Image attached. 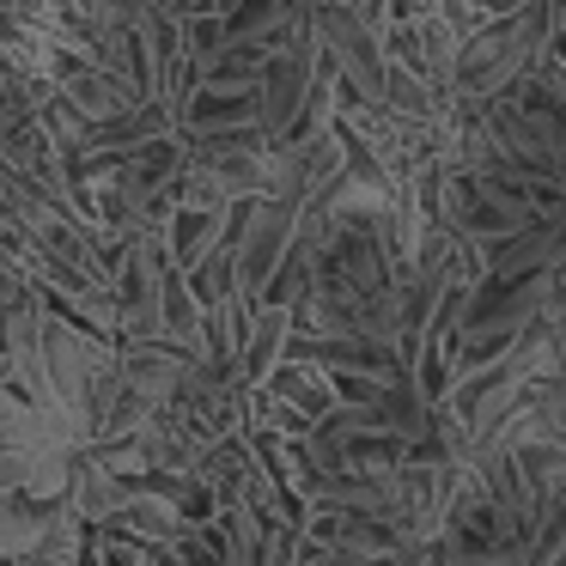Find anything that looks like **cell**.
<instances>
[{
  "instance_id": "6da1fadb",
  "label": "cell",
  "mask_w": 566,
  "mask_h": 566,
  "mask_svg": "<svg viewBox=\"0 0 566 566\" xmlns=\"http://www.w3.org/2000/svg\"><path fill=\"white\" fill-rule=\"evenodd\" d=\"M554 43V0H524L493 25H481L463 50L451 55V92L469 104H493L512 86H524L530 67L548 55Z\"/></svg>"
},
{
  "instance_id": "7a4b0ae2",
  "label": "cell",
  "mask_w": 566,
  "mask_h": 566,
  "mask_svg": "<svg viewBox=\"0 0 566 566\" xmlns=\"http://www.w3.org/2000/svg\"><path fill=\"white\" fill-rule=\"evenodd\" d=\"M298 232H305V208L269 196V201H244L232 220V238H238V281H244V298L262 305L269 286L281 281L286 256L298 250Z\"/></svg>"
},
{
  "instance_id": "3957f363",
  "label": "cell",
  "mask_w": 566,
  "mask_h": 566,
  "mask_svg": "<svg viewBox=\"0 0 566 566\" xmlns=\"http://www.w3.org/2000/svg\"><path fill=\"white\" fill-rule=\"evenodd\" d=\"M311 25L323 38V55L342 67V86H354L366 104H390V55H384V31L371 19H359L354 7L329 0Z\"/></svg>"
},
{
  "instance_id": "277c9868",
  "label": "cell",
  "mask_w": 566,
  "mask_h": 566,
  "mask_svg": "<svg viewBox=\"0 0 566 566\" xmlns=\"http://www.w3.org/2000/svg\"><path fill=\"white\" fill-rule=\"evenodd\" d=\"M323 62H329V55H323V38H317V25L305 19V25H298V38L274 55L269 80H262V128H269L274 147H286V140H293L298 116H305L311 92H317V80H323Z\"/></svg>"
},
{
  "instance_id": "5b68a950",
  "label": "cell",
  "mask_w": 566,
  "mask_h": 566,
  "mask_svg": "<svg viewBox=\"0 0 566 566\" xmlns=\"http://www.w3.org/2000/svg\"><path fill=\"white\" fill-rule=\"evenodd\" d=\"M177 116H184V140L232 135V128H262V86H196Z\"/></svg>"
},
{
  "instance_id": "8992f818",
  "label": "cell",
  "mask_w": 566,
  "mask_h": 566,
  "mask_svg": "<svg viewBox=\"0 0 566 566\" xmlns=\"http://www.w3.org/2000/svg\"><path fill=\"white\" fill-rule=\"evenodd\" d=\"M232 220H238V208H184L177 201L171 213H165V244H171V269H184V274H196L201 262L213 256V250L232 238Z\"/></svg>"
},
{
  "instance_id": "52a82bcc",
  "label": "cell",
  "mask_w": 566,
  "mask_h": 566,
  "mask_svg": "<svg viewBox=\"0 0 566 566\" xmlns=\"http://www.w3.org/2000/svg\"><path fill=\"white\" fill-rule=\"evenodd\" d=\"M293 329H298V311H293V305H256L250 335H244V366H238V378H244L250 390H269V384H274V371H281V359H286Z\"/></svg>"
},
{
  "instance_id": "ba28073f",
  "label": "cell",
  "mask_w": 566,
  "mask_h": 566,
  "mask_svg": "<svg viewBox=\"0 0 566 566\" xmlns=\"http://www.w3.org/2000/svg\"><path fill=\"white\" fill-rule=\"evenodd\" d=\"M548 329H554V354H560V378H566V286H560V298H554V311H548Z\"/></svg>"
},
{
  "instance_id": "9c48e42d",
  "label": "cell",
  "mask_w": 566,
  "mask_h": 566,
  "mask_svg": "<svg viewBox=\"0 0 566 566\" xmlns=\"http://www.w3.org/2000/svg\"><path fill=\"white\" fill-rule=\"evenodd\" d=\"M560 286H566V256H560Z\"/></svg>"
}]
</instances>
